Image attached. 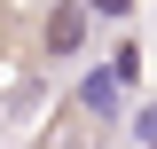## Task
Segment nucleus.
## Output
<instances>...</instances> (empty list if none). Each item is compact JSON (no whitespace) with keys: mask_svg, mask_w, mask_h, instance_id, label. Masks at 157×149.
I'll return each instance as SVG.
<instances>
[{"mask_svg":"<svg viewBox=\"0 0 157 149\" xmlns=\"http://www.w3.org/2000/svg\"><path fill=\"white\" fill-rule=\"evenodd\" d=\"M134 141H141V149H157V102H149V110L134 118Z\"/></svg>","mask_w":157,"mask_h":149,"instance_id":"nucleus-3","label":"nucleus"},{"mask_svg":"<svg viewBox=\"0 0 157 149\" xmlns=\"http://www.w3.org/2000/svg\"><path fill=\"white\" fill-rule=\"evenodd\" d=\"M86 47V0H55L47 8V55H78Z\"/></svg>","mask_w":157,"mask_h":149,"instance_id":"nucleus-2","label":"nucleus"},{"mask_svg":"<svg viewBox=\"0 0 157 149\" xmlns=\"http://www.w3.org/2000/svg\"><path fill=\"white\" fill-rule=\"evenodd\" d=\"M141 78V55L134 47H118L102 71H86L78 78V102H86V118H118V102H126V86Z\"/></svg>","mask_w":157,"mask_h":149,"instance_id":"nucleus-1","label":"nucleus"},{"mask_svg":"<svg viewBox=\"0 0 157 149\" xmlns=\"http://www.w3.org/2000/svg\"><path fill=\"white\" fill-rule=\"evenodd\" d=\"M86 16H134V0H86Z\"/></svg>","mask_w":157,"mask_h":149,"instance_id":"nucleus-4","label":"nucleus"}]
</instances>
